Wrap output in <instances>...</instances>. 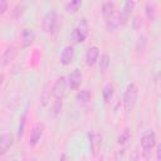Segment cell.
I'll list each match as a JSON object with an SVG mask.
<instances>
[{
    "label": "cell",
    "instance_id": "6da1fadb",
    "mask_svg": "<svg viewBox=\"0 0 161 161\" xmlns=\"http://www.w3.org/2000/svg\"><path fill=\"white\" fill-rule=\"evenodd\" d=\"M155 146H156V133L153 130H147L141 137V153L146 161L151 158V153Z\"/></svg>",
    "mask_w": 161,
    "mask_h": 161
},
{
    "label": "cell",
    "instance_id": "7a4b0ae2",
    "mask_svg": "<svg viewBox=\"0 0 161 161\" xmlns=\"http://www.w3.org/2000/svg\"><path fill=\"white\" fill-rule=\"evenodd\" d=\"M89 34V25H88V20L87 18H82L80 21L78 23V25L73 29L70 38L73 40L74 44H79V43H84L86 39L88 38Z\"/></svg>",
    "mask_w": 161,
    "mask_h": 161
},
{
    "label": "cell",
    "instance_id": "3957f363",
    "mask_svg": "<svg viewBox=\"0 0 161 161\" xmlns=\"http://www.w3.org/2000/svg\"><path fill=\"white\" fill-rule=\"evenodd\" d=\"M137 96H138L137 86L135 83H128L123 93V106L127 112H131L135 108L137 102Z\"/></svg>",
    "mask_w": 161,
    "mask_h": 161
},
{
    "label": "cell",
    "instance_id": "277c9868",
    "mask_svg": "<svg viewBox=\"0 0 161 161\" xmlns=\"http://www.w3.org/2000/svg\"><path fill=\"white\" fill-rule=\"evenodd\" d=\"M67 78L64 75H60L57 78V80L54 82L53 87H52V96L54 97V99H63V97L65 96V89H67Z\"/></svg>",
    "mask_w": 161,
    "mask_h": 161
},
{
    "label": "cell",
    "instance_id": "5b68a950",
    "mask_svg": "<svg viewBox=\"0 0 161 161\" xmlns=\"http://www.w3.org/2000/svg\"><path fill=\"white\" fill-rule=\"evenodd\" d=\"M43 30L47 34H52L57 26V13L54 10H49L45 13L44 18H43Z\"/></svg>",
    "mask_w": 161,
    "mask_h": 161
},
{
    "label": "cell",
    "instance_id": "8992f818",
    "mask_svg": "<svg viewBox=\"0 0 161 161\" xmlns=\"http://www.w3.org/2000/svg\"><path fill=\"white\" fill-rule=\"evenodd\" d=\"M43 132H44V125L42 122H38L33 126V128L30 131V136H29V146L30 147H35L39 143V141L43 136Z\"/></svg>",
    "mask_w": 161,
    "mask_h": 161
},
{
    "label": "cell",
    "instance_id": "52a82bcc",
    "mask_svg": "<svg viewBox=\"0 0 161 161\" xmlns=\"http://www.w3.org/2000/svg\"><path fill=\"white\" fill-rule=\"evenodd\" d=\"M82 82H83V75H82L80 70H79L78 68L73 69L72 73L69 74L68 79H67V84H68V87H69L72 91H77V89L80 87Z\"/></svg>",
    "mask_w": 161,
    "mask_h": 161
},
{
    "label": "cell",
    "instance_id": "ba28073f",
    "mask_svg": "<svg viewBox=\"0 0 161 161\" xmlns=\"http://www.w3.org/2000/svg\"><path fill=\"white\" fill-rule=\"evenodd\" d=\"M89 148L93 156H97L102 147V135L99 132H92L89 133Z\"/></svg>",
    "mask_w": 161,
    "mask_h": 161
},
{
    "label": "cell",
    "instance_id": "9c48e42d",
    "mask_svg": "<svg viewBox=\"0 0 161 161\" xmlns=\"http://www.w3.org/2000/svg\"><path fill=\"white\" fill-rule=\"evenodd\" d=\"M35 40V31L31 28H24L20 34V45L21 48L30 47Z\"/></svg>",
    "mask_w": 161,
    "mask_h": 161
},
{
    "label": "cell",
    "instance_id": "30bf717a",
    "mask_svg": "<svg viewBox=\"0 0 161 161\" xmlns=\"http://www.w3.org/2000/svg\"><path fill=\"white\" fill-rule=\"evenodd\" d=\"M14 143V136L10 132H5L0 135V155H5Z\"/></svg>",
    "mask_w": 161,
    "mask_h": 161
},
{
    "label": "cell",
    "instance_id": "8fae6325",
    "mask_svg": "<svg viewBox=\"0 0 161 161\" xmlns=\"http://www.w3.org/2000/svg\"><path fill=\"white\" fill-rule=\"evenodd\" d=\"M135 6H136V1H133V0H128V1H126L123 4L122 9L118 11L119 13V18H121V24H125V23L128 21V19L131 16V13H132Z\"/></svg>",
    "mask_w": 161,
    "mask_h": 161
},
{
    "label": "cell",
    "instance_id": "7c38bea8",
    "mask_svg": "<svg viewBox=\"0 0 161 161\" xmlns=\"http://www.w3.org/2000/svg\"><path fill=\"white\" fill-rule=\"evenodd\" d=\"M98 58H99V48L96 45L89 47L86 52V64L88 67H93L98 62Z\"/></svg>",
    "mask_w": 161,
    "mask_h": 161
},
{
    "label": "cell",
    "instance_id": "4fadbf2b",
    "mask_svg": "<svg viewBox=\"0 0 161 161\" xmlns=\"http://www.w3.org/2000/svg\"><path fill=\"white\" fill-rule=\"evenodd\" d=\"M16 53H18L16 47H14V45L8 47V48L4 50V53H3V55H1V58H0L1 65H8V64H10V63L15 59Z\"/></svg>",
    "mask_w": 161,
    "mask_h": 161
},
{
    "label": "cell",
    "instance_id": "5bb4252c",
    "mask_svg": "<svg viewBox=\"0 0 161 161\" xmlns=\"http://www.w3.org/2000/svg\"><path fill=\"white\" fill-rule=\"evenodd\" d=\"M74 58V47L73 45H65L60 53V64L68 65L72 63Z\"/></svg>",
    "mask_w": 161,
    "mask_h": 161
},
{
    "label": "cell",
    "instance_id": "9a60e30c",
    "mask_svg": "<svg viewBox=\"0 0 161 161\" xmlns=\"http://www.w3.org/2000/svg\"><path fill=\"white\" fill-rule=\"evenodd\" d=\"M121 25V18H119V13L118 11H114L107 20H106V26L107 29L111 31V30H114L117 29L118 26Z\"/></svg>",
    "mask_w": 161,
    "mask_h": 161
},
{
    "label": "cell",
    "instance_id": "2e32d148",
    "mask_svg": "<svg viewBox=\"0 0 161 161\" xmlns=\"http://www.w3.org/2000/svg\"><path fill=\"white\" fill-rule=\"evenodd\" d=\"M116 11V4L113 1H104L102 4V15H103V19L104 21Z\"/></svg>",
    "mask_w": 161,
    "mask_h": 161
},
{
    "label": "cell",
    "instance_id": "e0dca14e",
    "mask_svg": "<svg viewBox=\"0 0 161 161\" xmlns=\"http://www.w3.org/2000/svg\"><path fill=\"white\" fill-rule=\"evenodd\" d=\"M114 94V86L112 83H107L104 84V87L102 88V97H103V102L104 103H109L112 97Z\"/></svg>",
    "mask_w": 161,
    "mask_h": 161
},
{
    "label": "cell",
    "instance_id": "ac0fdd59",
    "mask_svg": "<svg viewBox=\"0 0 161 161\" xmlns=\"http://www.w3.org/2000/svg\"><path fill=\"white\" fill-rule=\"evenodd\" d=\"M145 14L146 18L150 21H155L156 20V4L153 1H147L145 5Z\"/></svg>",
    "mask_w": 161,
    "mask_h": 161
},
{
    "label": "cell",
    "instance_id": "d6986e66",
    "mask_svg": "<svg viewBox=\"0 0 161 161\" xmlns=\"http://www.w3.org/2000/svg\"><path fill=\"white\" fill-rule=\"evenodd\" d=\"M91 97H92V93L89 92V89H80L75 94V101L78 103L84 104V103H88L91 101Z\"/></svg>",
    "mask_w": 161,
    "mask_h": 161
},
{
    "label": "cell",
    "instance_id": "ffe728a7",
    "mask_svg": "<svg viewBox=\"0 0 161 161\" xmlns=\"http://www.w3.org/2000/svg\"><path fill=\"white\" fill-rule=\"evenodd\" d=\"M80 6H82V0H70L65 4V11L73 14V13L78 11Z\"/></svg>",
    "mask_w": 161,
    "mask_h": 161
},
{
    "label": "cell",
    "instance_id": "44dd1931",
    "mask_svg": "<svg viewBox=\"0 0 161 161\" xmlns=\"http://www.w3.org/2000/svg\"><path fill=\"white\" fill-rule=\"evenodd\" d=\"M109 64H111V58H109V55H108L107 53H103L102 57H101V60H99V70H101L102 73H104V72L108 69Z\"/></svg>",
    "mask_w": 161,
    "mask_h": 161
},
{
    "label": "cell",
    "instance_id": "7402d4cb",
    "mask_svg": "<svg viewBox=\"0 0 161 161\" xmlns=\"http://www.w3.org/2000/svg\"><path fill=\"white\" fill-rule=\"evenodd\" d=\"M63 109V99H55L52 107V113L54 117H58Z\"/></svg>",
    "mask_w": 161,
    "mask_h": 161
},
{
    "label": "cell",
    "instance_id": "603a6c76",
    "mask_svg": "<svg viewBox=\"0 0 161 161\" xmlns=\"http://www.w3.org/2000/svg\"><path fill=\"white\" fill-rule=\"evenodd\" d=\"M128 140H130V130L126 128V130L122 131L121 135L118 136V138H117V143H118V145H125Z\"/></svg>",
    "mask_w": 161,
    "mask_h": 161
},
{
    "label": "cell",
    "instance_id": "cb8c5ba5",
    "mask_svg": "<svg viewBox=\"0 0 161 161\" xmlns=\"http://www.w3.org/2000/svg\"><path fill=\"white\" fill-rule=\"evenodd\" d=\"M25 123H26V112L20 117V122H19V127H18V136L19 137H23V135H24Z\"/></svg>",
    "mask_w": 161,
    "mask_h": 161
},
{
    "label": "cell",
    "instance_id": "d4e9b609",
    "mask_svg": "<svg viewBox=\"0 0 161 161\" xmlns=\"http://www.w3.org/2000/svg\"><path fill=\"white\" fill-rule=\"evenodd\" d=\"M24 10H25V6H24V4H18V5L15 6V9H14V18H15V19L20 18V16L23 15Z\"/></svg>",
    "mask_w": 161,
    "mask_h": 161
},
{
    "label": "cell",
    "instance_id": "484cf974",
    "mask_svg": "<svg viewBox=\"0 0 161 161\" xmlns=\"http://www.w3.org/2000/svg\"><path fill=\"white\" fill-rule=\"evenodd\" d=\"M145 45H146V36L145 35H141L138 38V42H137V50L141 52L145 49Z\"/></svg>",
    "mask_w": 161,
    "mask_h": 161
},
{
    "label": "cell",
    "instance_id": "4316f807",
    "mask_svg": "<svg viewBox=\"0 0 161 161\" xmlns=\"http://www.w3.org/2000/svg\"><path fill=\"white\" fill-rule=\"evenodd\" d=\"M132 25L135 29H140L143 25V19L141 16H135V19L132 20Z\"/></svg>",
    "mask_w": 161,
    "mask_h": 161
},
{
    "label": "cell",
    "instance_id": "83f0119b",
    "mask_svg": "<svg viewBox=\"0 0 161 161\" xmlns=\"http://www.w3.org/2000/svg\"><path fill=\"white\" fill-rule=\"evenodd\" d=\"M9 8V4L6 0H0V15H4Z\"/></svg>",
    "mask_w": 161,
    "mask_h": 161
},
{
    "label": "cell",
    "instance_id": "f1b7e54d",
    "mask_svg": "<svg viewBox=\"0 0 161 161\" xmlns=\"http://www.w3.org/2000/svg\"><path fill=\"white\" fill-rule=\"evenodd\" d=\"M156 161H161V145H156Z\"/></svg>",
    "mask_w": 161,
    "mask_h": 161
},
{
    "label": "cell",
    "instance_id": "f546056e",
    "mask_svg": "<svg viewBox=\"0 0 161 161\" xmlns=\"http://www.w3.org/2000/svg\"><path fill=\"white\" fill-rule=\"evenodd\" d=\"M59 161H68L67 155H65V153H62V155L59 156Z\"/></svg>",
    "mask_w": 161,
    "mask_h": 161
},
{
    "label": "cell",
    "instance_id": "4dcf8cb0",
    "mask_svg": "<svg viewBox=\"0 0 161 161\" xmlns=\"http://www.w3.org/2000/svg\"><path fill=\"white\" fill-rule=\"evenodd\" d=\"M3 82H4V75H3V74H0V86L3 84Z\"/></svg>",
    "mask_w": 161,
    "mask_h": 161
},
{
    "label": "cell",
    "instance_id": "1f68e13d",
    "mask_svg": "<svg viewBox=\"0 0 161 161\" xmlns=\"http://www.w3.org/2000/svg\"><path fill=\"white\" fill-rule=\"evenodd\" d=\"M25 161H36V160H34V158H31V160H25Z\"/></svg>",
    "mask_w": 161,
    "mask_h": 161
}]
</instances>
